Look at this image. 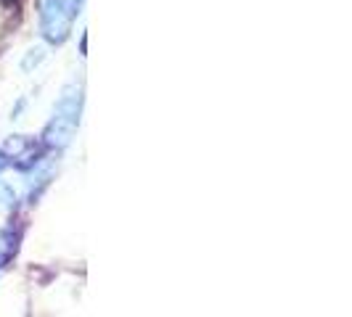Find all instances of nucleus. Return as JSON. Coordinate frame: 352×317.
Masks as SVG:
<instances>
[{
  "label": "nucleus",
  "mask_w": 352,
  "mask_h": 317,
  "mask_svg": "<svg viewBox=\"0 0 352 317\" xmlns=\"http://www.w3.org/2000/svg\"><path fill=\"white\" fill-rule=\"evenodd\" d=\"M85 0H37V27L51 45L67 43Z\"/></svg>",
  "instance_id": "obj_2"
},
{
  "label": "nucleus",
  "mask_w": 352,
  "mask_h": 317,
  "mask_svg": "<svg viewBox=\"0 0 352 317\" xmlns=\"http://www.w3.org/2000/svg\"><path fill=\"white\" fill-rule=\"evenodd\" d=\"M14 251H16V235L11 230H0V267L11 262Z\"/></svg>",
  "instance_id": "obj_4"
},
{
  "label": "nucleus",
  "mask_w": 352,
  "mask_h": 317,
  "mask_svg": "<svg viewBox=\"0 0 352 317\" xmlns=\"http://www.w3.org/2000/svg\"><path fill=\"white\" fill-rule=\"evenodd\" d=\"M80 111H82V90L77 85L64 88L58 104L53 108L51 122L43 130V148L48 151H61L67 148L80 127Z\"/></svg>",
  "instance_id": "obj_1"
},
{
  "label": "nucleus",
  "mask_w": 352,
  "mask_h": 317,
  "mask_svg": "<svg viewBox=\"0 0 352 317\" xmlns=\"http://www.w3.org/2000/svg\"><path fill=\"white\" fill-rule=\"evenodd\" d=\"M6 167H8V158H6V154L0 151V177H3V172H6Z\"/></svg>",
  "instance_id": "obj_5"
},
{
  "label": "nucleus",
  "mask_w": 352,
  "mask_h": 317,
  "mask_svg": "<svg viewBox=\"0 0 352 317\" xmlns=\"http://www.w3.org/2000/svg\"><path fill=\"white\" fill-rule=\"evenodd\" d=\"M14 211H16V191H14L11 183H6L0 177V230H6V225L14 217Z\"/></svg>",
  "instance_id": "obj_3"
}]
</instances>
